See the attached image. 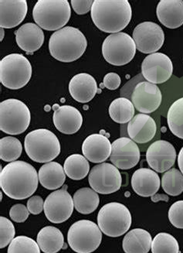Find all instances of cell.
I'll return each mask as SVG.
<instances>
[{
	"label": "cell",
	"instance_id": "1",
	"mask_svg": "<svg viewBox=\"0 0 183 253\" xmlns=\"http://www.w3.org/2000/svg\"><path fill=\"white\" fill-rule=\"evenodd\" d=\"M39 176L28 163L16 161L7 164L0 173V187L5 195L15 200L32 196L38 187Z\"/></svg>",
	"mask_w": 183,
	"mask_h": 253
},
{
	"label": "cell",
	"instance_id": "2",
	"mask_svg": "<svg viewBox=\"0 0 183 253\" xmlns=\"http://www.w3.org/2000/svg\"><path fill=\"white\" fill-rule=\"evenodd\" d=\"M91 13L93 22L99 30L116 34L129 24L132 10L128 0H95Z\"/></svg>",
	"mask_w": 183,
	"mask_h": 253
},
{
	"label": "cell",
	"instance_id": "3",
	"mask_svg": "<svg viewBox=\"0 0 183 253\" xmlns=\"http://www.w3.org/2000/svg\"><path fill=\"white\" fill-rule=\"evenodd\" d=\"M87 46L84 34L77 28L65 27L52 34L49 50L52 57L61 62H72L80 58Z\"/></svg>",
	"mask_w": 183,
	"mask_h": 253
},
{
	"label": "cell",
	"instance_id": "4",
	"mask_svg": "<svg viewBox=\"0 0 183 253\" xmlns=\"http://www.w3.org/2000/svg\"><path fill=\"white\" fill-rule=\"evenodd\" d=\"M72 9L68 0H39L33 9V17L41 29L57 31L69 21Z\"/></svg>",
	"mask_w": 183,
	"mask_h": 253
},
{
	"label": "cell",
	"instance_id": "5",
	"mask_svg": "<svg viewBox=\"0 0 183 253\" xmlns=\"http://www.w3.org/2000/svg\"><path fill=\"white\" fill-rule=\"evenodd\" d=\"M29 158L37 163L51 162L61 154V143L54 132L38 128L29 132L24 140Z\"/></svg>",
	"mask_w": 183,
	"mask_h": 253
},
{
	"label": "cell",
	"instance_id": "6",
	"mask_svg": "<svg viewBox=\"0 0 183 253\" xmlns=\"http://www.w3.org/2000/svg\"><path fill=\"white\" fill-rule=\"evenodd\" d=\"M32 76V66L23 54H11L0 61V82L11 90L27 85Z\"/></svg>",
	"mask_w": 183,
	"mask_h": 253
},
{
	"label": "cell",
	"instance_id": "7",
	"mask_svg": "<svg viewBox=\"0 0 183 253\" xmlns=\"http://www.w3.org/2000/svg\"><path fill=\"white\" fill-rule=\"evenodd\" d=\"M100 229L109 237H119L128 232L132 225V215L125 205L117 202L106 204L99 211Z\"/></svg>",
	"mask_w": 183,
	"mask_h": 253
},
{
	"label": "cell",
	"instance_id": "8",
	"mask_svg": "<svg viewBox=\"0 0 183 253\" xmlns=\"http://www.w3.org/2000/svg\"><path fill=\"white\" fill-rule=\"evenodd\" d=\"M31 120V111L20 100L9 98L0 103V129L5 133H23L28 128Z\"/></svg>",
	"mask_w": 183,
	"mask_h": 253
},
{
	"label": "cell",
	"instance_id": "9",
	"mask_svg": "<svg viewBox=\"0 0 183 253\" xmlns=\"http://www.w3.org/2000/svg\"><path fill=\"white\" fill-rule=\"evenodd\" d=\"M102 240V230L89 220L76 221L68 231V244L75 253H93L99 247Z\"/></svg>",
	"mask_w": 183,
	"mask_h": 253
},
{
	"label": "cell",
	"instance_id": "10",
	"mask_svg": "<svg viewBox=\"0 0 183 253\" xmlns=\"http://www.w3.org/2000/svg\"><path fill=\"white\" fill-rule=\"evenodd\" d=\"M136 53V45L126 33L110 34L102 44L105 61L114 66H123L132 61Z\"/></svg>",
	"mask_w": 183,
	"mask_h": 253
},
{
	"label": "cell",
	"instance_id": "11",
	"mask_svg": "<svg viewBox=\"0 0 183 253\" xmlns=\"http://www.w3.org/2000/svg\"><path fill=\"white\" fill-rule=\"evenodd\" d=\"M90 186L101 195H110L121 188L122 178L114 164L102 163L91 169L88 176Z\"/></svg>",
	"mask_w": 183,
	"mask_h": 253
},
{
	"label": "cell",
	"instance_id": "12",
	"mask_svg": "<svg viewBox=\"0 0 183 253\" xmlns=\"http://www.w3.org/2000/svg\"><path fill=\"white\" fill-rule=\"evenodd\" d=\"M128 97L135 109L144 114L154 113L160 106L162 100L159 87L144 79L136 83Z\"/></svg>",
	"mask_w": 183,
	"mask_h": 253
},
{
	"label": "cell",
	"instance_id": "13",
	"mask_svg": "<svg viewBox=\"0 0 183 253\" xmlns=\"http://www.w3.org/2000/svg\"><path fill=\"white\" fill-rule=\"evenodd\" d=\"M54 191L47 196L44 202V214L47 220L54 224H60L69 219L73 214L74 204L72 195L66 190Z\"/></svg>",
	"mask_w": 183,
	"mask_h": 253
},
{
	"label": "cell",
	"instance_id": "14",
	"mask_svg": "<svg viewBox=\"0 0 183 253\" xmlns=\"http://www.w3.org/2000/svg\"><path fill=\"white\" fill-rule=\"evenodd\" d=\"M133 40L139 51L143 54H154L163 45L165 34L157 23L143 22L134 30Z\"/></svg>",
	"mask_w": 183,
	"mask_h": 253
},
{
	"label": "cell",
	"instance_id": "15",
	"mask_svg": "<svg viewBox=\"0 0 183 253\" xmlns=\"http://www.w3.org/2000/svg\"><path fill=\"white\" fill-rule=\"evenodd\" d=\"M173 62L162 53H154L144 59L142 64V75L147 82L152 84H162L172 77Z\"/></svg>",
	"mask_w": 183,
	"mask_h": 253
},
{
	"label": "cell",
	"instance_id": "16",
	"mask_svg": "<svg viewBox=\"0 0 183 253\" xmlns=\"http://www.w3.org/2000/svg\"><path fill=\"white\" fill-rule=\"evenodd\" d=\"M140 157L139 146L130 138L121 137L112 143L110 161L118 169L135 168L139 164Z\"/></svg>",
	"mask_w": 183,
	"mask_h": 253
},
{
	"label": "cell",
	"instance_id": "17",
	"mask_svg": "<svg viewBox=\"0 0 183 253\" xmlns=\"http://www.w3.org/2000/svg\"><path fill=\"white\" fill-rule=\"evenodd\" d=\"M176 160V149L167 141H155L146 151V161L148 166L158 173H164L170 169Z\"/></svg>",
	"mask_w": 183,
	"mask_h": 253
},
{
	"label": "cell",
	"instance_id": "18",
	"mask_svg": "<svg viewBox=\"0 0 183 253\" xmlns=\"http://www.w3.org/2000/svg\"><path fill=\"white\" fill-rule=\"evenodd\" d=\"M130 139L139 144H146L152 140L157 133L155 120L148 115L141 113L134 116L127 126Z\"/></svg>",
	"mask_w": 183,
	"mask_h": 253
},
{
	"label": "cell",
	"instance_id": "19",
	"mask_svg": "<svg viewBox=\"0 0 183 253\" xmlns=\"http://www.w3.org/2000/svg\"><path fill=\"white\" fill-rule=\"evenodd\" d=\"M54 109L53 121L57 130L67 135L78 132L83 123V117L78 109L71 105L59 106L58 105L57 109L54 108Z\"/></svg>",
	"mask_w": 183,
	"mask_h": 253
},
{
	"label": "cell",
	"instance_id": "20",
	"mask_svg": "<svg viewBox=\"0 0 183 253\" xmlns=\"http://www.w3.org/2000/svg\"><path fill=\"white\" fill-rule=\"evenodd\" d=\"M82 152L91 163L102 164L110 157L111 144L109 138L103 134H92L84 139Z\"/></svg>",
	"mask_w": 183,
	"mask_h": 253
},
{
	"label": "cell",
	"instance_id": "21",
	"mask_svg": "<svg viewBox=\"0 0 183 253\" xmlns=\"http://www.w3.org/2000/svg\"><path fill=\"white\" fill-rule=\"evenodd\" d=\"M26 0H1L0 1V27L12 29L20 25L27 13Z\"/></svg>",
	"mask_w": 183,
	"mask_h": 253
},
{
	"label": "cell",
	"instance_id": "22",
	"mask_svg": "<svg viewBox=\"0 0 183 253\" xmlns=\"http://www.w3.org/2000/svg\"><path fill=\"white\" fill-rule=\"evenodd\" d=\"M16 43L27 54H33L40 48L44 42V34L39 26L28 23L15 31Z\"/></svg>",
	"mask_w": 183,
	"mask_h": 253
},
{
	"label": "cell",
	"instance_id": "23",
	"mask_svg": "<svg viewBox=\"0 0 183 253\" xmlns=\"http://www.w3.org/2000/svg\"><path fill=\"white\" fill-rule=\"evenodd\" d=\"M160 185L158 175L148 168H140L132 175V187L139 196L147 198L155 195Z\"/></svg>",
	"mask_w": 183,
	"mask_h": 253
},
{
	"label": "cell",
	"instance_id": "24",
	"mask_svg": "<svg viewBox=\"0 0 183 253\" xmlns=\"http://www.w3.org/2000/svg\"><path fill=\"white\" fill-rule=\"evenodd\" d=\"M69 91L76 102L87 103L94 98L98 91L96 81L89 74H78L70 82Z\"/></svg>",
	"mask_w": 183,
	"mask_h": 253
},
{
	"label": "cell",
	"instance_id": "25",
	"mask_svg": "<svg viewBox=\"0 0 183 253\" xmlns=\"http://www.w3.org/2000/svg\"><path fill=\"white\" fill-rule=\"evenodd\" d=\"M156 14L165 27L179 28L183 24V1L161 0L157 5Z\"/></svg>",
	"mask_w": 183,
	"mask_h": 253
},
{
	"label": "cell",
	"instance_id": "26",
	"mask_svg": "<svg viewBox=\"0 0 183 253\" xmlns=\"http://www.w3.org/2000/svg\"><path fill=\"white\" fill-rule=\"evenodd\" d=\"M39 183L47 190L59 189L64 185L66 180V173L64 168L57 162H49L39 168Z\"/></svg>",
	"mask_w": 183,
	"mask_h": 253
},
{
	"label": "cell",
	"instance_id": "27",
	"mask_svg": "<svg viewBox=\"0 0 183 253\" xmlns=\"http://www.w3.org/2000/svg\"><path fill=\"white\" fill-rule=\"evenodd\" d=\"M151 235L142 228H135L123 239V250L126 253H147L151 250Z\"/></svg>",
	"mask_w": 183,
	"mask_h": 253
},
{
	"label": "cell",
	"instance_id": "28",
	"mask_svg": "<svg viewBox=\"0 0 183 253\" xmlns=\"http://www.w3.org/2000/svg\"><path fill=\"white\" fill-rule=\"evenodd\" d=\"M37 242L43 253H57L64 246V235L58 228L46 226L39 231Z\"/></svg>",
	"mask_w": 183,
	"mask_h": 253
},
{
	"label": "cell",
	"instance_id": "29",
	"mask_svg": "<svg viewBox=\"0 0 183 253\" xmlns=\"http://www.w3.org/2000/svg\"><path fill=\"white\" fill-rule=\"evenodd\" d=\"M73 199L74 209L82 214L94 212L100 204L98 192L89 187H83L77 190L73 195Z\"/></svg>",
	"mask_w": 183,
	"mask_h": 253
},
{
	"label": "cell",
	"instance_id": "30",
	"mask_svg": "<svg viewBox=\"0 0 183 253\" xmlns=\"http://www.w3.org/2000/svg\"><path fill=\"white\" fill-rule=\"evenodd\" d=\"M135 108L128 98H116L109 106V115L111 120L120 124L129 123L133 119Z\"/></svg>",
	"mask_w": 183,
	"mask_h": 253
},
{
	"label": "cell",
	"instance_id": "31",
	"mask_svg": "<svg viewBox=\"0 0 183 253\" xmlns=\"http://www.w3.org/2000/svg\"><path fill=\"white\" fill-rule=\"evenodd\" d=\"M64 169L69 178L80 180L85 178L89 173L90 164L84 156L72 154L64 162Z\"/></svg>",
	"mask_w": 183,
	"mask_h": 253
},
{
	"label": "cell",
	"instance_id": "32",
	"mask_svg": "<svg viewBox=\"0 0 183 253\" xmlns=\"http://www.w3.org/2000/svg\"><path fill=\"white\" fill-rule=\"evenodd\" d=\"M167 122L172 133L183 139V97L171 105L168 111Z\"/></svg>",
	"mask_w": 183,
	"mask_h": 253
},
{
	"label": "cell",
	"instance_id": "33",
	"mask_svg": "<svg viewBox=\"0 0 183 253\" xmlns=\"http://www.w3.org/2000/svg\"><path fill=\"white\" fill-rule=\"evenodd\" d=\"M162 188L167 195L176 197L183 192V174L176 168H171L162 177Z\"/></svg>",
	"mask_w": 183,
	"mask_h": 253
},
{
	"label": "cell",
	"instance_id": "34",
	"mask_svg": "<svg viewBox=\"0 0 183 253\" xmlns=\"http://www.w3.org/2000/svg\"><path fill=\"white\" fill-rule=\"evenodd\" d=\"M23 146L20 141L13 136L0 139V158L5 162H13L21 156Z\"/></svg>",
	"mask_w": 183,
	"mask_h": 253
},
{
	"label": "cell",
	"instance_id": "35",
	"mask_svg": "<svg viewBox=\"0 0 183 253\" xmlns=\"http://www.w3.org/2000/svg\"><path fill=\"white\" fill-rule=\"evenodd\" d=\"M151 250L152 253H178L180 246L173 235L161 232L151 242Z\"/></svg>",
	"mask_w": 183,
	"mask_h": 253
},
{
	"label": "cell",
	"instance_id": "36",
	"mask_svg": "<svg viewBox=\"0 0 183 253\" xmlns=\"http://www.w3.org/2000/svg\"><path fill=\"white\" fill-rule=\"evenodd\" d=\"M41 250L37 242L27 236H17L8 247V253H39Z\"/></svg>",
	"mask_w": 183,
	"mask_h": 253
},
{
	"label": "cell",
	"instance_id": "37",
	"mask_svg": "<svg viewBox=\"0 0 183 253\" xmlns=\"http://www.w3.org/2000/svg\"><path fill=\"white\" fill-rule=\"evenodd\" d=\"M15 227L10 220L6 217H0V248L3 249L14 239Z\"/></svg>",
	"mask_w": 183,
	"mask_h": 253
},
{
	"label": "cell",
	"instance_id": "38",
	"mask_svg": "<svg viewBox=\"0 0 183 253\" xmlns=\"http://www.w3.org/2000/svg\"><path fill=\"white\" fill-rule=\"evenodd\" d=\"M169 219L173 226L183 229V201L175 202L169 210Z\"/></svg>",
	"mask_w": 183,
	"mask_h": 253
},
{
	"label": "cell",
	"instance_id": "39",
	"mask_svg": "<svg viewBox=\"0 0 183 253\" xmlns=\"http://www.w3.org/2000/svg\"><path fill=\"white\" fill-rule=\"evenodd\" d=\"M28 209L22 204L13 205L9 211V216L11 219L15 222H24L29 217Z\"/></svg>",
	"mask_w": 183,
	"mask_h": 253
},
{
	"label": "cell",
	"instance_id": "40",
	"mask_svg": "<svg viewBox=\"0 0 183 253\" xmlns=\"http://www.w3.org/2000/svg\"><path fill=\"white\" fill-rule=\"evenodd\" d=\"M27 209L29 211L34 215L40 214L44 209V202L39 196L31 197L27 202Z\"/></svg>",
	"mask_w": 183,
	"mask_h": 253
},
{
	"label": "cell",
	"instance_id": "41",
	"mask_svg": "<svg viewBox=\"0 0 183 253\" xmlns=\"http://www.w3.org/2000/svg\"><path fill=\"white\" fill-rule=\"evenodd\" d=\"M94 1L92 0H72V7L75 13L84 15L91 10Z\"/></svg>",
	"mask_w": 183,
	"mask_h": 253
},
{
	"label": "cell",
	"instance_id": "42",
	"mask_svg": "<svg viewBox=\"0 0 183 253\" xmlns=\"http://www.w3.org/2000/svg\"><path fill=\"white\" fill-rule=\"evenodd\" d=\"M121 80L119 75L116 73H109L104 78V86L109 90H115L121 84Z\"/></svg>",
	"mask_w": 183,
	"mask_h": 253
},
{
	"label": "cell",
	"instance_id": "43",
	"mask_svg": "<svg viewBox=\"0 0 183 253\" xmlns=\"http://www.w3.org/2000/svg\"><path fill=\"white\" fill-rule=\"evenodd\" d=\"M151 201L153 202H160V201H163V202H169V197L167 195H162V194H160V195H154L151 197Z\"/></svg>",
	"mask_w": 183,
	"mask_h": 253
},
{
	"label": "cell",
	"instance_id": "44",
	"mask_svg": "<svg viewBox=\"0 0 183 253\" xmlns=\"http://www.w3.org/2000/svg\"><path fill=\"white\" fill-rule=\"evenodd\" d=\"M178 165L180 169V171H181L183 174V146L182 147L181 150H180V154H179Z\"/></svg>",
	"mask_w": 183,
	"mask_h": 253
}]
</instances>
